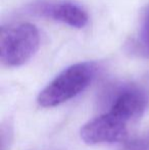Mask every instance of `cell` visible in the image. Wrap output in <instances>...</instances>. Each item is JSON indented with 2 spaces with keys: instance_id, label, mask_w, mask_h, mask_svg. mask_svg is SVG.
<instances>
[{
  "instance_id": "obj_7",
  "label": "cell",
  "mask_w": 149,
  "mask_h": 150,
  "mask_svg": "<svg viewBox=\"0 0 149 150\" xmlns=\"http://www.w3.org/2000/svg\"><path fill=\"white\" fill-rule=\"evenodd\" d=\"M123 150H149V132L127 141Z\"/></svg>"
},
{
  "instance_id": "obj_3",
  "label": "cell",
  "mask_w": 149,
  "mask_h": 150,
  "mask_svg": "<svg viewBox=\"0 0 149 150\" xmlns=\"http://www.w3.org/2000/svg\"><path fill=\"white\" fill-rule=\"evenodd\" d=\"M80 136L89 145L121 142L128 137V122L108 110L86 122Z\"/></svg>"
},
{
  "instance_id": "obj_4",
  "label": "cell",
  "mask_w": 149,
  "mask_h": 150,
  "mask_svg": "<svg viewBox=\"0 0 149 150\" xmlns=\"http://www.w3.org/2000/svg\"><path fill=\"white\" fill-rule=\"evenodd\" d=\"M147 105L148 96L145 91L137 86H125L117 91L109 111L129 124L143 115Z\"/></svg>"
},
{
  "instance_id": "obj_6",
  "label": "cell",
  "mask_w": 149,
  "mask_h": 150,
  "mask_svg": "<svg viewBox=\"0 0 149 150\" xmlns=\"http://www.w3.org/2000/svg\"><path fill=\"white\" fill-rule=\"evenodd\" d=\"M139 41L142 52L149 57V4L145 8L143 18H142V24L139 33Z\"/></svg>"
},
{
  "instance_id": "obj_2",
  "label": "cell",
  "mask_w": 149,
  "mask_h": 150,
  "mask_svg": "<svg viewBox=\"0 0 149 150\" xmlns=\"http://www.w3.org/2000/svg\"><path fill=\"white\" fill-rule=\"evenodd\" d=\"M39 45L36 26L27 22L7 25L0 33V60L6 67H20L36 54Z\"/></svg>"
},
{
  "instance_id": "obj_5",
  "label": "cell",
  "mask_w": 149,
  "mask_h": 150,
  "mask_svg": "<svg viewBox=\"0 0 149 150\" xmlns=\"http://www.w3.org/2000/svg\"><path fill=\"white\" fill-rule=\"evenodd\" d=\"M38 12L42 16L51 18L52 20L77 29L84 28L89 21L87 12L72 2L45 4L38 7Z\"/></svg>"
},
{
  "instance_id": "obj_1",
  "label": "cell",
  "mask_w": 149,
  "mask_h": 150,
  "mask_svg": "<svg viewBox=\"0 0 149 150\" xmlns=\"http://www.w3.org/2000/svg\"><path fill=\"white\" fill-rule=\"evenodd\" d=\"M96 69L93 62H79L66 67L39 93L38 104L54 107L74 98L91 84Z\"/></svg>"
}]
</instances>
